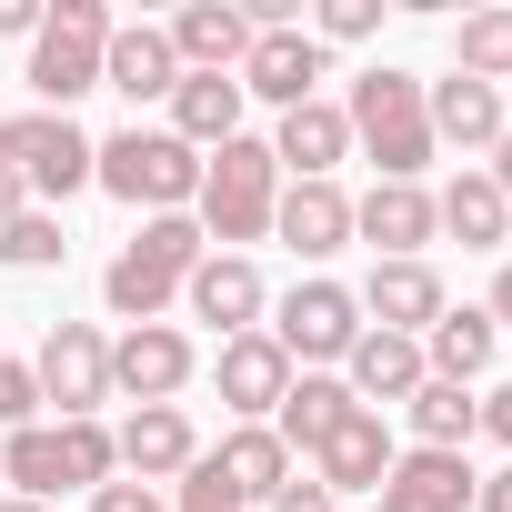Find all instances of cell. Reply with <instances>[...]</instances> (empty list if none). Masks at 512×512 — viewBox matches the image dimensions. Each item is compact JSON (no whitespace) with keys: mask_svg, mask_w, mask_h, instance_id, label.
Segmentation results:
<instances>
[{"mask_svg":"<svg viewBox=\"0 0 512 512\" xmlns=\"http://www.w3.org/2000/svg\"><path fill=\"white\" fill-rule=\"evenodd\" d=\"M101 91H121L131 111H141V101H171V91H181V51H171V31H161V21H111Z\"/></svg>","mask_w":512,"mask_h":512,"instance_id":"cell-15","label":"cell"},{"mask_svg":"<svg viewBox=\"0 0 512 512\" xmlns=\"http://www.w3.org/2000/svg\"><path fill=\"white\" fill-rule=\"evenodd\" d=\"M0 161L21 171V191H41V201L61 211L71 191H91V161H101V141H91L71 111H11V121H0Z\"/></svg>","mask_w":512,"mask_h":512,"instance_id":"cell-7","label":"cell"},{"mask_svg":"<svg viewBox=\"0 0 512 512\" xmlns=\"http://www.w3.org/2000/svg\"><path fill=\"white\" fill-rule=\"evenodd\" d=\"M472 462L462 452H402L382 472V512H472Z\"/></svg>","mask_w":512,"mask_h":512,"instance_id":"cell-22","label":"cell"},{"mask_svg":"<svg viewBox=\"0 0 512 512\" xmlns=\"http://www.w3.org/2000/svg\"><path fill=\"white\" fill-rule=\"evenodd\" d=\"M0 502H11V492H0Z\"/></svg>","mask_w":512,"mask_h":512,"instance_id":"cell-45","label":"cell"},{"mask_svg":"<svg viewBox=\"0 0 512 512\" xmlns=\"http://www.w3.org/2000/svg\"><path fill=\"white\" fill-rule=\"evenodd\" d=\"M171 31V51H181V71H241L251 61V11H231V0H191L181 21H161Z\"/></svg>","mask_w":512,"mask_h":512,"instance_id":"cell-23","label":"cell"},{"mask_svg":"<svg viewBox=\"0 0 512 512\" xmlns=\"http://www.w3.org/2000/svg\"><path fill=\"white\" fill-rule=\"evenodd\" d=\"M272 161H282L292 181H332V171L352 161V121H342V101H302V111H282Z\"/></svg>","mask_w":512,"mask_h":512,"instance_id":"cell-21","label":"cell"},{"mask_svg":"<svg viewBox=\"0 0 512 512\" xmlns=\"http://www.w3.org/2000/svg\"><path fill=\"white\" fill-rule=\"evenodd\" d=\"M171 141H191L201 161H211L221 141H241V81H221V71H181V91H171Z\"/></svg>","mask_w":512,"mask_h":512,"instance_id":"cell-25","label":"cell"},{"mask_svg":"<svg viewBox=\"0 0 512 512\" xmlns=\"http://www.w3.org/2000/svg\"><path fill=\"white\" fill-rule=\"evenodd\" d=\"M482 181H492V191L512 201V121H502V141H492V161H482Z\"/></svg>","mask_w":512,"mask_h":512,"instance_id":"cell-41","label":"cell"},{"mask_svg":"<svg viewBox=\"0 0 512 512\" xmlns=\"http://www.w3.org/2000/svg\"><path fill=\"white\" fill-rule=\"evenodd\" d=\"M262 512H342V502H332V492H322L312 472H292V482H282V492H272Z\"/></svg>","mask_w":512,"mask_h":512,"instance_id":"cell-37","label":"cell"},{"mask_svg":"<svg viewBox=\"0 0 512 512\" xmlns=\"http://www.w3.org/2000/svg\"><path fill=\"white\" fill-rule=\"evenodd\" d=\"M392 462H402V442H392V422L352 402V412H342V432H332V442L312 452V482H322V492L342 502V492H382V472H392Z\"/></svg>","mask_w":512,"mask_h":512,"instance_id":"cell-17","label":"cell"},{"mask_svg":"<svg viewBox=\"0 0 512 512\" xmlns=\"http://www.w3.org/2000/svg\"><path fill=\"white\" fill-rule=\"evenodd\" d=\"M262 332L282 342V362H292V372H312V362H342V352L362 342V302H352L342 282H322V272H312V282H292V292H282V312H272Z\"/></svg>","mask_w":512,"mask_h":512,"instance_id":"cell-8","label":"cell"},{"mask_svg":"<svg viewBox=\"0 0 512 512\" xmlns=\"http://www.w3.org/2000/svg\"><path fill=\"white\" fill-rule=\"evenodd\" d=\"M322 71H332V51L292 21V31H251V61L231 71L241 81V101H272V111H302V101H322Z\"/></svg>","mask_w":512,"mask_h":512,"instance_id":"cell-10","label":"cell"},{"mask_svg":"<svg viewBox=\"0 0 512 512\" xmlns=\"http://www.w3.org/2000/svg\"><path fill=\"white\" fill-rule=\"evenodd\" d=\"M452 71L502 91V81H512V11H472V21L452 31Z\"/></svg>","mask_w":512,"mask_h":512,"instance_id":"cell-31","label":"cell"},{"mask_svg":"<svg viewBox=\"0 0 512 512\" xmlns=\"http://www.w3.org/2000/svg\"><path fill=\"white\" fill-rule=\"evenodd\" d=\"M211 382H221V412L272 422V412H282V392H292V362H282V342H272V332H241V342H221Z\"/></svg>","mask_w":512,"mask_h":512,"instance_id":"cell-18","label":"cell"},{"mask_svg":"<svg viewBox=\"0 0 512 512\" xmlns=\"http://www.w3.org/2000/svg\"><path fill=\"white\" fill-rule=\"evenodd\" d=\"M472 512H512V462H502V472H482V482H472Z\"/></svg>","mask_w":512,"mask_h":512,"instance_id":"cell-40","label":"cell"},{"mask_svg":"<svg viewBox=\"0 0 512 512\" xmlns=\"http://www.w3.org/2000/svg\"><path fill=\"white\" fill-rule=\"evenodd\" d=\"M31 382H41V402L61 422H101V402H111V342L91 322H51L41 352H31Z\"/></svg>","mask_w":512,"mask_h":512,"instance_id":"cell-9","label":"cell"},{"mask_svg":"<svg viewBox=\"0 0 512 512\" xmlns=\"http://www.w3.org/2000/svg\"><path fill=\"white\" fill-rule=\"evenodd\" d=\"M272 201H282V161H272V141H221L211 161H201V201H191V221H201V241H221V251H241V241H262L272 231Z\"/></svg>","mask_w":512,"mask_h":512,"instance_id":"cell-3","label":"cell"},{"mask_svg":"<svg viewBox=\"0 0 512 512\" xmlns=\"http://www.w3.org/2000/svg\"><path fill=\"white\" fill-rule=\"evenodd\" d=\"M422 111H432V141H452V151H492L502 141V91L492 81L442 71V81H422Z\"/></svg>","mask_w":512,"mask_h":512,"instance_id":"cell-24","label":"cell"},{"mask_svg":"<svg viewBox=\"0 0 512 512\" xmlns=\"http://www.w3.org/2000/svg\"><path fill=\"white\" fill-rule=\"evenodd\" d=\"M402 422H412V452H462L482 432V402H472V382H422L402 402Z\"/></svg>","mask_w":512,"mask_h":512,"instance_id":"cell-29","label":"cell"},{"mask_svg":"<svg viewBox=\"0 0 512 512\" xmlns=\"http://www.w3.org/2000/svg\"><path fill=\"white\" fill-rule=\"evenodd\" d=\"M352 302H362L372 332H412V342H422V332L442 322V272H432V262H372V282H362Z\"/></svg>","mask_w":512,"mask_h":512,"instance_id":"cell-19","label":"cell"},{"mask_svg":"<svg viewBox=\"0 0 512 512\" xmlns=\"http://www.w3.org/2000/svg\"><path fill=\"white\" fill-rule=\"evenodd\" d=\"M422 382H432V372H422V342H412V332H372V322H362V342L342 352V392H352L362 412H392V402H412Z\"/></svg>","mask_w":512,"mask_h":512,"instance_id":"cell-16","label":"cell"},{"mask_svg":"<svg viewBox=\"0 0 512 512\" xmlns=\"http://www.w3.org/2000/svg\"><path fill=\"white\" fill-rule=\"evenodd\" d=\"M91 512H171V502H161L151 482H121V472H111V482L91 492Z\"/></svg>","mask_w":512,"mask_h":512,"instance_id":"cell-36","label":"cell"},{"mask_svg":"<svg viewBox=\"0 0 512 512\" xmlns=\"http://www.w3.org/2000/svg\"><path fill=\"white\" fill-rule=\"evenodd\" d=\"M482 432H492V442H512V382H492V392H482Z\"/></svg>","mask_w":512,"mask_h":512,"instance_id":"cell-39","label":"cell"},{"mask_svg":"<svg viewBox=\"0 0 512 512\" xmlns=\"http://www.w3.org/2000/svg\"><path fill=\"white\" fill-rule=\"evenodd\" d=\"M121 472L111 432L101 422H31L0 442V492H21V502H51V492H101Z\"/></svg>","mask_w":512,"mask_h":512,"instance_id":"cell-2","label":"cell"},{"mask_svg":"<svg viewBox=\"0 0 512 512\" xmlns=\"http://www.w3.org/2000/svg\"><path fill=\"white\" fill-rule=\"evenodd\" d=\"M181 302H191V322H211L221 342L262 332V312H272L262 272H251V251H201V262H191V282H181Z\"/></svg>","mask_w":512,"mask_h":512,"instance_id":"cell-12","label":"cell"},{"mask_svg":"<svg viewBox=\"0 0 512 512\" xmlns=\"http://www.w3.org/2000/svg\"><path fill=\"white\" fill-rule=\"evenodd\" d=\"M21 211H31V191H21V171H11V161H0V231H11Z\"/></svg>","mask_w":512,"mask_h":512,"instance_id":"cell-42","label":"cell"},{"mask_svg":"<svg viewBox=\"0 0 512 512\" xmlns=\"http://www.w3.org/2000/svg\"><path fill=\"white\" fill-rule=\"evenodd\" d=\"M0 262H11V272H51V262H71V231H61V211H21L11 231H0Z\"/></svg>","mask_w":512,"mask_h":512,"instance_id":"cell-32","label":"cell"},{"mask_svg":"<svg viewBox=\"0 0 512 512\" xmlns=\"http://www.w3.org/2000/svg\"><path fill=\"white\" fill-rule=\"evenodd\" d=\"M0 512H51V502H21V492H11V502H0Z\"/></svg>","mask_w":512,"mask_h":512,"instance_id":"cell-44","label":"cell"},{"mask_svg":"<svg viewBox=\"0 0 512 512\" xmlns=\"http://www.w3.org/2000/svg\"><path fill=\"white\" fill-rule=\"evenodd\" d=\"M342 121H352V151H372V171L382 181H422L432 171V111H422V81L412 71H362L352 81V101H342Z\"/></svg>","mask_w":512,"mask_h":512,"instance_id":"cell-1","label":"cell"},{"mask_svg":"<svg viewBox=\"0 0 512 512\" xmlns=\"http://www.w3.org/2000/svg\"><path fill=\"white\" fill-rule=\"evenodd\" d=\"M432 191L422 181H372L352 201V241H372V262H422V241H432Z\"/></svg>","mask_w":512,"mask_h":512,"instance_id":"cell-14","label":"cell"},{"mask_svg":"<svg viewBox=\"0 0 512 512\" xmlns=\"http://www.w3.org/2000/svg\"><path fill=\"white\" fill-rule=\"evenodd\" d=\"M201 221L191 211H161V221H141L121 251H111V272H101V302L121 312V322H161V302L191 282V262H201Z\"/></svg>","mask_w":512,"mask_h":512,"instance_id":"cell-4","label":"cell"},{"mask_svg":"<svg viewBox=\"0 0 512 512\" xmlns=\"http://www.w3.org/2000/svg\"><path fill=\"white\" fill-rule=\"evenodd\" d=\"M432 221H442V231H452L462 251H492V241L512 231V201H502V191H492L482 171H462L452 191H432Z\"/></svg>","mask_w":512,"mask_h":512,"instance_id":"cell-30","label":"cell"},{"mask_svg":"<svg viewBox=\"0 0 512 512\" xmlns=\"http://www.w3.org/2000/svg\"><path fill=\"white\" fill-rule=\"evenodd\" d=\"M31 422H41V382H31V362L0 352V432H31Z\"/></svg>","mask_w":512,"mask_h":512,"instance_id":"cell-33","label":"cell"},{"mask_svg":"<svg viewBox=\"0 0 512 512\" xmlns=\"http://www.w3.org/2000/svg\"><path fill=\"white\" fill-rule=\"evenodd\" d=\"M342 412H352V392H342V372H292V392H282V412H272V432H282V452H322V442L342 432Z\"/></svg>","mask_w":512,"mask_h":512,"instance_id":"cell-27","label":"cell"},{"mask_svg":"<svg viewBox=\"0 0 512 512\" xmlns=\"http://www.w3.org/2000/svg\"><path fill=\"white\" fill-rule=\"evenodd\" d=\"M0 41H41V0H0Z\"/></svg>","mask_w":512,"mask_h":512,"instance_id":"cell-38","label":"cell"},{"mask_svg":"<svg viewBox=\"0 0 512 512\" xmlns=\"http://www.w3.org/2000/svg\"><path fill=\"white\" fill-rule=\"evenodd\" d=\"M111 452H121V472H131V482H151V492H161V482H181V472L201 462V432H191V412H181V402H141V412L111 432Z\"/></svg>","mask_w":512,"mask_h":512,"instance_id":"cell-13","label":"cell"},{"mask_svg":"<svg viewBox=\"0 0 512 512\" xmlns=\"http://www.w3.org/2000/svg\"><path fill=\"white\" fill-rule=\"evenodd\" d=\"M492 342H502V332H492L482 302H442V322L422 332V372H432V382H472V372H492Z\"/></svg>","mask_w":512,"mask_h":512,"instance_id":"cell-26","label":"cell"},{"mask_svg":"<svg viewBox=\"0 0 512 512\" xmlns=\"http://www.w3.org/2000/svg\"><path fill=\"white\" fill-rule=\"evenodd\" d=\"M201 372V352H191V332H171V322H131L121 342H111V392L141 412V402H181V382Z\"/></svg>","mask_w":512,"mask_h":512,"instance_id":"cell-11","label":"cell"},{"mask_svg":"<svg viewBox=\"0 0 512 512\" xmlns=\"http://www.w3.org/2000/svg\"><path fill=\"white\" fill-rule=\"evenodd\" d=\"M482 312H492V332H512V262L492 272V302H482Z\"/></svg>","mask_w":512,"mask_h":512,"instance_id":"cell-43","label":"cell"},{"mask_svg":"<svg viewBox=\"0 0 512 512\" xmlns=\"http://www.w3.org/2000/svg\"><path fill=\"white\" fill-rule=\"evenodd\" d=\"M171 512H251V502H241V492L211 472V452H201V462L181 472V502H171Z\"/></svg>","mask_w":512,"mask_h":512,"instance_id":"cell-34","label":"cell"},{"mask_svg":"<svg viewBox=\"0 0 512 512\" xmlns=\"http://www.w3.org/2000/svg\"><path fill=\"white\" fill-rule=\"evenodd\" d=\"M372 31H382V0H332V11H322V31H312V41L332 51V41H372Z\"/></svg>","mask_w":512,"mask_h":512,"instance_id":"cell-35","label":"cell"},{"mask_svg":"<svg viewBox=\"0 0 512 512\" xmlns=\"http://www.w3.org/2000/svg\"><path fill=\"white\" fill-rule=\"evenodd\" d=\"M91 181H101L111 201H131V211H151V221H161V211H191V201H201V151H191V141H171V131H141V121H131V131H111V141H101Z\"/></svg>","mask_w":512,"mask_h":512,"instance_id":"cell-5","label":"cell"},{"mask_svg":"<svg viewBox=\"0 0 512 512\" xmlns=\"http://www.w3.org/2000/svg\"><path fill=\"white\" fill-rule=\"evenodd\" d=\"M211 472H221L241 502H272V492L292 482V452H282V432H272V422H241V432H221Z\"/></svg>","mask_w":512,"mask_h":512,"instance_id":"cell-28","label":"cell"},{"mask_svg":"<svg viewBox=\"0 0 512 512\" xmlns=\"http://www.w3.org/2000/svg\"><path fill=\"white\" fill-rule=\"evenodd\" d=\"M272 231L302 251V262H332V251L352 241V191H342V181H282Z\"/></svg>","mask_w":512,"mask_h":512,"instance_id":"cell-20","label":"cell"},{"mask_svg":"<svg viewBox=\"0 0 512 512\" xmlns=\"http://www.w3.org/2000/svg\"><path fill=\"white\" fill-rule=\"evenodd\" d=\"M101 51H111V11L101 0H51L41 41H31V91L41 111H71L81 91H101Z\"/></svg>","mask_w":512,"mask_h":512,"instance_id":"cell-6","label":"cell"}]
</instances>
